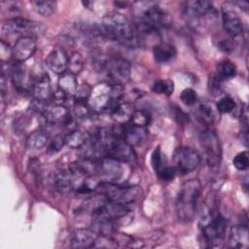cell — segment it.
I'll return each mask as SVG.
<instances>
[{
	"mask_svg": "<svg viewBox=\"0 0 249 249\" xmlns=\"http://www.w3.org/2000/svg\"><path fill=\"white\" fill-rule=\"evenodd\" d=\"M98 28L101 38L117 41L128 48L141 46L142 40L135 24L122 14L112 13L107 15Z\"/></svg>",
	"mask_w": 249,
	"mask_h": 249,
	"instance_id": "1",
	"label": "cell"
},
{
	"mask_svg": "<svg viewBox=\"0 0 249 249\" xmlns=\"http://www.w3.org/2000/svg\"><path fill=\"white\" fill-rule=\"evenodd\" d=\"M183 18L191 28L202 31L216 19L217 10L209 1H188L183 7Z\"/></svg>",
	"mask_w": 249,
	"mask_h": 249,
	"instance_id": "2",
	"label": "cell"
},
{
	"mask_svg": "<svg viewBox=\"0 0 249 249\" xmlns=\"http://www.w3.org/2000/svg\"><path fill=\"white\" fill-rule=\"evenodd\" d=\"M200 193L201 184L197 179L188 180L181 186L176 200V213L180 221L187 223L195 218Z\"/></svg>",
	"mask_w": 249,
	"mask_h": 249,
	"instance_id": "3",
	"label": "cell"
},
{
	"mask_svg": "<svg viewBox=\"0 0 249 249\" xmlns=\"http://www.w3.org/2000/svg\"><path fill=\"white\" fill-rule=\"evenodd\" d=\"M172 23L170 15L159 5H150L138 17L136 28L138 32L159 33L161 29L168 28Z\"/></svg>",
	"mask_w": 249,
	"mask_h": 249,
	"instance_id": "4",
	"label": "cell"
},
{
	"mask_svg": "<svg viewBox=\"0 0 249 249\" xmlns=\"http://www.w3.org/2000/svg\"><path fill=\"white\" fill-rule=\"evenodd\" d=\"M95 192L104 196L107 200L124 204L134 203L143 196L142 189L139 186H123L104 181L97 184Z\"/></svg>",
	"mask_w": 249,
	"mask_h": 249,
	"instance_id": "5",
	"label": "cell"
},
{
	"mask_svg": "<svg viewBox=\"0 0 249 249\" xmlns=\"http://www.w3.org/2000/svg\"><path fill=\"white\" fill-rule=\"evenodd\" d=\"M228 222L216 208H211L202 218L201 233L207 246H218L225 237Z\"/></svg>",
	"mask_w": 249,
	"mask_h": 249,
	"instance_id": "6",
	"label": "cell"
},
{
	"mask_svg": "<svg viewBox=\"0 0 249 249\" xmlns=\"http://www.w3.org/2000/svg\"><path fill=\"white\" fill-rule=\"evenodd\" d=\"M199 142L207 164L212 168L219 167L222 160V146L217 133L211 128H206L200 132Z\"/></svg>",
	"mask_w": 249,
	"mask_h": 249,
	"instance_id": "7",
	"label": "cell"
},
{
	"mask_svg": "<svg viewBox=\"0 0 249 249\" xmlns=\"http://www.w3.org/2000/svg\"><path fill=\"white\" fill-rule=\"evenodd\" d=\"M45 31V26L38 21L25 18H13L5 20L2 24V33L5 35L22 34V36H37Z\"/></svg>",
	"mask_w": 249,
	"mask_h": 249,
	"instance_id": "8",
	"label": "cell"
},
{
	"mask_svg": "<svg viewBox=\"0 0 249 249\" xmlns=\"http://www.w3.org/2000/svg\"><path fill=\"white\" fill-rule=\"evenodd\" d=\"M102 68L112 84L124 86L130 79L131 64L125 58L111 57L104 61Z\"/></svg>",
	"mask_w": 249,
	"mask_h": 249,
	"instance_id": "9",
	"label": "cell"
},
{
	"mask_svg": "<svg viewBox=\"0 0 249 249\" xmlns=\"http://www.w3.org/2000/svg\"><path fill=\"white\" fill-rule=\"evenodd\" d=\"M173 167L180 174H188L197 168L200 163L199 154L193 148L181 146L173 153Z\"/></svg>",
	"mask_w": 249,
	"mask_h": 249,
	"instance_id": "10",
	"label": "cell"
},
{
	"mask_svg": "<svg viewBox=\"0 0 249 249\" xmlns=\"http://www.w3.org/2000/svg\"><path fill=\"white\" fill-rule=\"evenodd\" d=\"M124 162L116 160L114 159L103 157L97 160L96 173L102 179L101 181L118 183L124 174Z\"/></svg>",
	"mask_w": 249,
	"mask_h": 249,
	"instance_id": "11",
	"label": "cell"
},
{
	"mask_svg": "<svg viewBox=\"0 0 249 249\" xmlns=\"http://www.w3.org/2000/svg\"><path fill=\"white\" fill-rule=\"evenodd\" d=\"M88 104L94 112L111 109V85L102 83L92 88Z\"/></svg>",
	"mask_w": 249,
	"mask_h": 249,
	"instance_id": "12",
	"label": "cell"
},
{
	"mask_svg": "<svg viewBox=\"0 0 249 249\" xmlns=\"http://www.w3.org/2000/svg\"><path fill=\"white\" fill-rule=\"evenodd\" d=\"M124 163H130L136 160V154L131 145L124 140V138H115L107 149L106 156Z\"/></svg>",
	"mask_w": 249,
	"mask_h": 249,
	"instance_id": "13",
	"label": "cell"
},
{
	"mask_svg": "<svg viewBox=\"0 0 249 249\" xmlns=\"http://www.w3.org/2000/svg\"><path fill=\"white\" fill-rule=\"evenodd\" d=\"M222 21L224 30L231 38L235 39L242 36L244 31L242 20L237 13L231 9V7H223Z\"/></svg>",
	"mask_w": 249,
	"mask_h": 249,
	"instance_id": "14",
	"label": "cell"
},
{
	"mask_svg": "<svg viewBox=\"0 0 249 249\" xmlns=\"http://www.w3.org/2000/svg\"><path fill=\"white\" fill-rule=\"evenodd\" d=\"M13 85L18 91H31L33 80L29 78L26 67L22 62L16 61L9 67Z\"/></svg>",
	"mask_w": 249,
	"mask_h": 249,
	"instance_id": "15",
	"label": "cell"
},
{
	"mask_svg": "<svg viewBox=\"0 0 249 249\" xmlns=\"http://www.w3.org/2000/svg\"><path fill=\"white\" fill-rule=\"evenodd\" d=\"M42 114L49 124H64L68 125L72 122V116L69 110L60 104H52L45 106Z\"/></svg>",
	"mask_w": 249,
	"mask_h": 249,
	"instance_id": "16",
	"label": "cell"
},
{
	"mask_svg": "<svg viewBox=\"0 0 249 249\" xmlns=\"http://www.w3.org/2000/svg\"><path fill=\"white\" fill-rule=\"evenodd\" d=\"M36 51V42L33 37L20 36L13 47V57L18 62H24L30 58Z\"/></svg>",
	"mask_w": 249,
	"mask_h": 249,
	"instance_id": "17",
	"label": "cell"
},
{
	"mask_svg": "<svg viewBox=\"0 0 249 249\" xmlns=\"http://www.w3.org/2000/svg\"><path fill=\"white\" fill-rule=\"evenodd\" d=\"M46 64L53 73L61 75L67 71L68 54L62 48L53 49L46 57Z\"/></svg>",
	"mask_w": 249,
	"mask_h": 249,
	"instance_id": "18",
	"label": "cell"
},
{
	"mask_svg": "<svg viewBox=\"0 0 249 249\" xmlns=\"http://www.w3.org/2000/svg\"><path fill=\"white\" fill-rule=\"evenodd\" d=\"M31 93L34 97V100L42 103H46L52 99L53 92L51 88V81L47 74H43L34 80L31 88Z\"/></svg>",
	"mask_w": 249,
	"mask_h": 249,
	"instance_id": "19",
	"label": "cell"
},
{
	"mask_svg": "<svg viewBox=\"0 0 249 249\" xmlns=\"http://www.w3.org/2000/svg\"><path fill=\"white\" fill-rule=\"evenodd\" d=\"M98 233L92 229H78L71 235V247L73 248H89L93 247Z\"/></svg>",
	"mask_w": 249,
	"mask_h": 249,
	"instance_id": "20",
	"label": "cell"
},
{
	"mask_svg": "<svg viewBox=\"0 0 249 249\" xmlns=\"http://www.w3.org/2000/svg\"><path fill=\"white\" fill-rule=\"evenodd\" d=\"M147 137H148L147 127L139 126L131 123L124 125L123 138L125 142H127L132 147L141 145L143 142L146 141Z\"/></svg>",
	"mask_w": 249,
	"mask_h": 249,
	"instance_id": "21",
	"label": "cell"
},
{
	"mask_svg": "<svg viewBox=\"0 0 249 249\" xmlns=\"http://www.w3.org/2000/svg\"><path fill=\"white\" fill-rule=\"evenodd\" d=\"M196 119L206 125L216 124L220 119V113L216 105L210 102H201L196 110Z\"/></svg>",
	"mask_w": 249,
	"mask_h": 249,
	"instance_id": "22",
	"label": "cell"
},
{
	"mask_svg": "<svg viewBox=\"0 0 249 249\" xmlns=\"http://www.w3.org/2000/svg\"><path fill=\"white\" fill-rule=\"evenodd\" d=\"M134 110L135 109L130 102L121 101L110 112H111V117L113 121L117 124L124 125L130 123Z\"/></svg>",
	"mask_w": 249,
	"mask_h": 249,
	"instance_id": "23",
	"label": "cell"
},
{
	"mask_svg": "<svg viewBox=\"0 0 249 249\" xmlns=\"http://www.w3.org/2000/svg\"><path fill=\"white\" fill-rule=\"evenodd\" d=\"M77 177L67 168L59 170L54 174L53 185L57 192L61 194H66L75 189V179Z\"/></svg>",
	"mask_w": 249,
	"mask_h": 249,
	"instance_id": "24",
	"label": "cell"
},
{
	"mask_svg": "<svg viewBox=\"0 0 249 249\" xmlns=\"http://www.w3.org/2000/svg\"><path fill=\"white\" fill-rule=\"evenodd\" d=\"M249 245L248 229L245 225L231 228L229 235V246L231 248H247Z\"/></svg>",
	"mask_w": 249,
	"mask_h": 249,
	"instance_id": "25",
	"label": "cell"
},
{
	"mask_svg": "<svg viewBox=\"0 0 249 249\" xmlns=\"http://www.w3.org/2000/svg\"><path fill=\"white\" fill-rule=\"evenodd\" d=\"M176 48L169 43H160L154 47L153 55L157 63L165 64L170 62L176 56Z\"/></svg>",
	"mask_w": 249,
	"mask_h": 249,
	"instance_id": "26",
	"label": "cell"
},
{
	"mask_svg": "<svg viewBox=\"0 0 249 249\" xmlns=\"http://www.w3.org/2000/svg\"><path fill=\"white\" fill-rule=\"evenodd\" d=\"M78 86L76 75L68 71L61 74L58 78L57 87L64 94H66V96H74Z\"/></svg>",
	"mask_w": 249,
	"mask_h": 249,
	"instance_id": "27",
	"label": "cell"
},
{
	"mask_svg": "<svg viewBox=\"0 0 249 249\" xmlns=\"http://www.w3.org/2000/svg\"><path fill=\"white\" fill-rule=\"evenodd\" d=\"M49 134L44 129H36L32 131L26 138V147L30 150H40L49 142Z\"/></svg>",
	"mask_w": 249,
	"mask_h": 249,
	"instance_id": "28",
	"label": "cell"
},
{
	"mask_svg": "<svg viewBox=\"0 0 249 249\" xmlns=\"http://www.w3.org/2000/svg\"><path fill=\"white\" fill-rule=\"evenodd\" d=\"M88 141L87 133L81 129L71 130L65 135V145L72 149H79Z\"/></svg>",
	"mask_w": 249,
	"mask_h": 249,
	"instance_id": "29",
	"label": "cell"
},
{
	"mask_svg": "<svg viewBox=\"0 0 249 249\" xmlns=\"http://www.w3.org/2000/svg\"><path fill=\"white\" fill-rule=\"evenodd\" d=\"M31 5L33 9L43 17H50L56 10V2L52 0L31 1Z\"/></svg>",
	"mask_w": 249,
	"mask_h": 249,
	"instance_id": "30",
	"label": "cell"
},
{
	"mask_svg": "<svg viewBox=\"0 0 249 249\" xmlns=\"http://www.w3.org/2000/svg\"><path fill=\"white\" fill-rule=\"evenodd\" d=\"M84 58L83 55L78 52H73L68 55V65H67V71L77 75L82 72L84 69Z\"/></svg>",
	"mask_w": 249,
	"mask_h": 249,
	"instance_id": "31",
	"label": "cell"
},
{
	"mask_svg": "<svg viewBox=\"0 0 249 249\" xmlns=\"http://www.w3.org/2000/svg\"><path fill=\"white\" fill-rule=\"evenodd\" d=\"M216 74L224 80L232 78L236 74V66L232 61L224 59L218 63Z\"/></svg>",
	"mask_w": 249,
	"mask_h": 249,
	"instance_id": "32",
	"label": "cell"
},
{
	"mask_svg": "<svg viewBox=\"0 0 249 249\" xmlns=\"http://www.w3.org/2000/svg\"><path fill=\"white\" fill-rule=\"evenodd\" d=\"M151 121H152V116L149 111L145 109H137V110H134L130 123L139 126L147 127L151 124Z\"/></svg>",
	"mask_w": 249,
	"mask_h": 249,
	"instance_id": "33",
	"label": "cell"
},
{
	"mask_svg": "<svg viewBox=\"0 0 249 249\" xmlns=\"http://www.w3.org/2000/svg\"><path fill=\"white\" fill-rule=\"evenodd\" d=\"M152 90L158 94H164V95H170L172 94L174 90V83L171 80L163 79V80H158L154 83L152 87Z\"/></svg>",
	"mask_w": 249,
	"mask_h": 249,
	"instance_id": "34",
	"label": "cell"
},
{
	"mask_svg": "<svg viewBox=\"0 0 249 249\" xmlns=\"http://www.w3.org/2000/svg\"><path fill=\"white\" fill-rule=\"evenodd\" d=\"M224 79H222L220 76H218L216 73L211 75L208 81V86H209V91L213 95H220L223 90H224Z\"/></svg>",
	"mask_w": 249,
	"mask_h": 249,
	"instance_id": "35",
	"label": "cell"
},
{
	"mask_svg": "<svg viewBox=\"0 0 249 249\" xmlns=\"http://www.w3.org/2000/svg\"><path fill=\"white\" fill-rule=\"evenodd\" d=\"M216 107L219 111V113H231L236 108L235 101L231 96H224L222 97L218 103L216 104Z\"/></svg>",
	"mask_w": 249,
	"mask_h": 249,
	"instance_id": "36",
	"label": "cell"
},
{
	"mask_svg": "<svg viewBox=\"0 0 249 249\" xmlns=\"http://www.w3.org/2000/svg\"><path fill=\"white\" fill-rule=\"evenodd\" d=\"M92 88L87 84L84 83L80 86H78L76 92L74 94V100L75 101H88L89 98V95L91 93Z\"/></svg>",
	"mask_w": 249,
	"mask_h": 249,
	"instance_id": "37",
	"label": "cell"
},
{
	"mask_svg": "<svg viewBox=\"0 0 249 249\" xmlns=\"http://www.w3.org/2000/svg\"><path fill=\"white\" fill-rule=\"evenodd\" d=\"M90 107L88 104V101H75L73 105V113L77 118L88 117L90 113Z\"/></svg>",
	"mask_w": 249,
	"mask_h": 249,
	"instance_id": "38",
	"label": "cell"
},
{
	"mask_svg": "<svg viewBox=\"0 0 249 249\" xmlns=\"http://www.w3.org/2000/svg\"><path fill=\"white\" fill-rule=\"evenodd\" d=\"M232 164L234 167L238 170H245L249 166V158H248V152L243 151L241 153H238L232 160Z\"/></svg>",
	"mask_w": 249,
	"mask_h": 249,
	"instance_id": "39",
	"label": "cell"
},
{
	"mask_svg": "<svg viewBox=\"0 0 249 249\" xmlns=\"http://www.w3.org/2000/svg\"><path fill=\"white\" fill-rule=\"evenodd\" d=\"M158 177L162 180V181H172L176 175V170L173 166H168V165H161L157 171Z\"/></svg>",
	"mask_w": 249,
	"mask_h": 249,
	"instance_id": "40",
	"label": "cell"
},
{
	"mask_svg": "<svg viewBox=\"0 0 249 249\" xmlns=\"http://www.w3.org/2000/svg\"><path fill=\"white\" fill-rule=\"evenodd\" d=\"M180 99L186 105H193L197 101V94L195 89L187 88L181 91Z\"/></svg>",
	"mask_w": 249,
	"mask_h": 249,
	"instance_id": "41",
	"label": "cell"
},
{
	"mask_svg": "<svg viewBox=\"0 0 249 249\" xmlns=\"http://www.w3.org/2000/svg\"><path fill=\"white\" fill-rule=\"evenodd\" d=\"M13 56V48L5 42L4 40L0 41V59L2 63H9L8 61Z\"/></svg>",
	"mask_w": 249,
	"mask_h": 249,
	"instance_id": "42",
	"label": "cell"
},
{
	"mask_svg": "<svg viewBox=\"0 0 249 249\" xmlns=\"http://www.w3.org/2000/svg\"><path fill=\"white\" fill-rule=\"evenodd\" d=\"M65 145V135H56L49 144L48 152L50 153H56Z\"/></svg>",
	"mask_w": 249,
	"mask_h": 249,
	"instance_id": "43",
	"label": "cell"
},
{
	"mask_svg": "<svg viewBox=\"0 0 249 249\" xmlns=\"http://www.w3.org/2000/svg\"><path fill=\"white\" fill-rule=\"evenodd\" d=\"M151 162L153 165V168L155 171H157L161 165H162V160H161V153H160V147H158L152 155V159H151Z\"/></svg>",
	"mask_w": 249,
	"mask_h": 249,
	"instance_id": "44",
	"label": "cell"
},
{
	"mask_svg": "<svg viewBox=\"0 0 249 249\" xmlns=\"http://www.w3.org/2000/svg\"><path fill=\"white\" fill-rule=\"evenodd\" d=\"M218 49L224 53H231L233 49H234V45L231 41L230 40H222L221 42H219L218 44Z\"/></svg>",
	"mask_w": 249,
	"mask_h": 249,
	"instance_id": "45",
	"label": "cell"
},
{
	"mask_svg": "<svg viewBox=\"0 0 249 249\" xmlns=\"http://www.w3.org/2000/svg\"><path fill=\"white\" fill-rule=\"evenodd\" d=\"M233 4H235V5H237L240 9H243V10H247V8H248V3L247 2H244V1H238V2H232Z\"/></svg>",
	"mask_w": 249,
	"mask_h": 249,
	"instance_id": "46",
	"label": "cell"
}]
</instances>
